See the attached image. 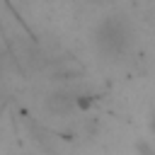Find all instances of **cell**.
I'll return each mask as SVG.
<instances>
[{"instance_id":"obj_1","label":"cell","mask_w":155,"mask_h":155,"mask_svg":"<svg viewBox=\"0 0 155 155\" xmlns=\"http://www.w3.org/2000/svg\"><path fill=\"white\" fill-rule=\"evenodd\" d=\"M128 22L121 15H111L94 29V46L102 56L119 58L128 48Z\"/></svg>"},{"instance_id":"obj_2","label":"cell","mask_w":155,"mask_h":155,"mask_svg":"<svg viewBox=\"0 0 155 155\" xmlns=\"http://www.w3.org/2000/svg\"><path fill=\"white\" fill-rule=\"evenodd\" d=\"M46 109L51 114H58V116H65V114L75 111V90L58 87V90L48 92L46 94Z\"/></svg>"},{"instance_id":"obj_3","label":"cell","mask_w":155,"mask_h":155,"mask_svg":"<svg viewBox=\"0 0 155 155\" xmlns=\"http://www.w3.org/2000/svg\"><path fill=\"white\" fill-rule=\"evenodd\" d=\"M82 75V68L78 65V63H73V61H58V63H53V70H51V80H61V82H70V80H75V78H80Z\"/></svg>"}]
</instances>
